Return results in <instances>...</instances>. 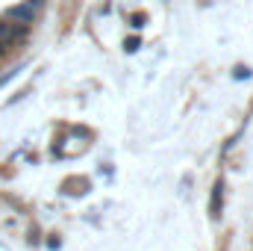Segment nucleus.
I'll list each match as a JSON object with an SVG mask.
<instances>
[{"label": "nucleus", "mask_w": 253, "mask_h": 251, "mask_svg": "<svg viewBox=\"0 0 253 251\" xmlns=\"http://www.w3.org/2000/svg\"><path fill=\"white\" fill-rule=\"evenodd\" d=\"M42 9H44V0H24V3H18L12 9H6V21L21 24V27L30 30V24L42 15Z\"/></svg>", "instance_id": "obj_1"}, {"label": "nucleus", "mask_w": 253, "mask_h": 251, "mask_svg": "<svg viewBox=\"0 0 253 251\" xmlns=\"http://www.w3.org/2000/svg\"><path fill=\"white\" fill-rule=\"evenodd\" d=\"M27 39V27H21V24H12V21H6V18H0V45L9 51V48H15L18 42H24Z\"/></svg>", "instance_id": "obj_2"}, {"label": "nucleus", "mask_w": 253, "mask_h": 251, "mask_svg": "<svg viewBox=\"0 0 253 251\" xmlns=\"http://www.w3.org/2000/svg\"><path fill=\"white\" fill-rule=\"evenodd\" d=\"M3 57H6V48H3V45H0V60H3Z\"/></svg>", "instance_id": "obj_3"}]
</instances>
